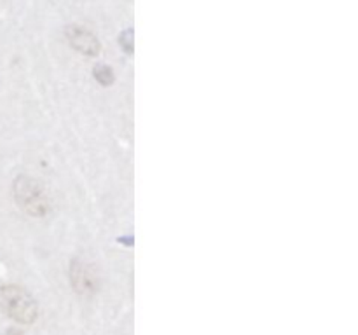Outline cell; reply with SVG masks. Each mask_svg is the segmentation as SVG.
Listing matches in <instances>:
<instances>
[{
	"mask_svg": "<svg viewBox=\"0 0 358 335\" xmlns=\"http://www.w3.org/2000/svg\"><path fill=\"white\" fill-rule=\"evenodd\" d=\"M6 335H23V332L16 330V328H9V330L6 332Z\"/></svg>",
	"mask_w": 358,
	"mask_h": 335,
	"instance_id": "obj_7",
	"label": "cell"
},
{
	"mask_svg": "<svg viewBox=\"0 0 358 335\" xmlns=\"http://www.w3.org/2000/svg\"><path fill=\"white\" fill-rule=\"evenodd\" d=\"M65 37L69 38L70 45L83 54L96 56L100 52V40L96 38V35H93L86 28L73 27V24L66 27Z\"/></svg>",
	"mask_w": 358,
	"mask_h": 335,
	"instance_id": "obj_4",
	"label": "cell"
},
{
	"mask_svg": "<svg viewBox=\"0 0 358 335\" xmlns=\"http://www.w3.org/2000/svg\"><path fill=\"white\" fill-rule=\"evenodd\" d=\"M119 45L124 49L126 54H131L133 47H135V45H133V30L122 31L121 37H119Z\"/></svg>",
	"mask_w": 358,
	"mask_h": 335,
	"instance_id": "obj_6",
	"label": "cell"
},
{
	"mask_svg": "<svg viewBox=\"0 0 358 335\" xmlns=\"http://www.w3.org/2000/svg\"><path fill=\"white\" fill-rule=\"evenodd\" d=\"M70 283L77 295L91 297L98 290V274L91 267V264L76 258L70 264Z\"/></svg>",
	"mask_w": 358,
	"mask_h": 335,
	"instance_id": "obj_3",
	"label": "cell"
},
{
	"mask_svg": "<svg viewBox=\"0 0 358 335\" xmlns=\"http://www.w3.org/2000/svg\"><path fill=\"white\" fill-rule=\"evenodd\" d=\"M0 304L9 318L21 325H31L38 316V306L34 297L17 285H6L0 290Z\"/></svg>",
	"mask_w": 358,
	"mask_h": 335,
	"instance_id": "obj_1",
	"label": "cell"
},
{
	"mask_svg": "<svg viewBox=\"0 0 358 335\" xmlns=\"http://www.w3.org/2000/svg\"><path fill=\"white\" fill-rule=\"evenodd\" d=\"M13 194L16 204L23 209L24 213L31 216H45L51 209V202H49L48 194L44 188L41 187L37 180L31 177L21 174L14 180L13 184Z\"/></svg>",
	"mask_w": 358,
	"mask_h": 335,
	"instance_id": "obj_2",
	"label": "cell"
},
{
	"mask_svg": "<svg viewBox=\"0 0 358 335\" xmlns=\"http://www.w3.org/2000/svg\"><path fill=\"white\" fill-rule=\"evenodd\" d=\"M94 79L101 84V86H110L114 82V72L110 66L107 65H96L94 66Z\"/></svg>",
	"mask_w": 358,
	"mask_h": 335,
	"instance_id": "obj_5",
	"label": "cell"
}]
</instances>
